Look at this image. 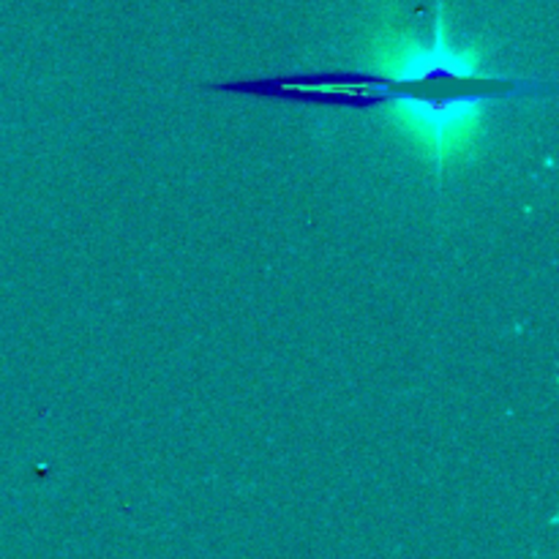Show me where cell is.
Masks as SVG:
<instances>
[{"mask_svg": "<svg viewBox=\"0 0 559 559\" xmlns=\"http://www.w3.org/2000/svg\"><path fill=\"white\" fill-rule=\"evenodd\" d=\"M369 76L380 80L388 87L420 85V82L453 80V82H511V85H524L519 80L489 74L484 71L480 52L473 47H453L445 33V11L440 5L437 14V31L429 44L415 41L407 33H396L385 47L377 52L374 69L366 71Z\"/></svg>", "mask_w": 559, "mask_h": 559, "instance_id": "2", "label": "cell"}, {"mask_svg": "<svg viewBox=\"0 0 559 559\" xmlns=\"http://www.w3.org/2000/svg\"><path fill=\"white\" fill-rule=\"evenodd\" d=\"M511 96H519V87L508 93L475 91L451 93V96H424V93L385 85L377 107L385 109V115L393 123H399V129L409 131L424 145L435 164V175L440 178L448 164L469 153L480 131L486 107Z\"/></svg>", "mask_w": 559, "mask_h": 559, "instance_id": "1", "label": "cell"}]
</instances>
